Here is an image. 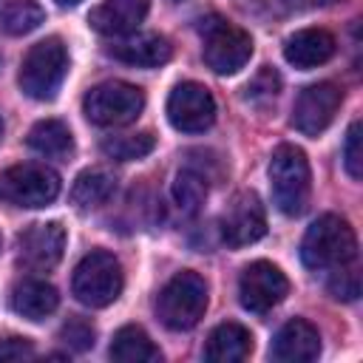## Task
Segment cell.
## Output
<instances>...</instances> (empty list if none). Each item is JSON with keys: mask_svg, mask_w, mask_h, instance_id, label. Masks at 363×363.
I'll list each match as a JSON object with an SVG mask.
<instances>
[{"mask_svg": "<svg viewBox=\"0 0 363 363\" xmlns=\"http://www.w3.org/2000/svg\"><path fill=\"white\" fill-rule=\"evenodd\" d=\"M147 9H150L147 0H102L88 14V23L94 31L105 37H128L147 17Z\"/></svg>", "mask_w": 363, "mask_h": 363, "instance_id": "obj_15", "label": "cell"}, {"mask_svg": "<svg viewBox=\"0 0 363 363\" xmlns=\"http://www.w3.org/2000/svg\"><path fill=\"white\" fill-rule=\"evenodd\" d=\"M337 43L326 28H301L284 43V60L301 71L318 68L332 60Z\"/></svg>", "mask_w": 363, "mask_h": 363, "instance_id": "obj_16", "label": "cell"}, {"mask_svg": "<svg viewBox=\"0 0 363 363\" xmlns=\"http://www.w3.org/2000/svg\"><path fill=\"white\" fill-rule=\"evenodd\" d=\"M34 343L28 337H6L0 340V360H28L34 357Z\"/></svg>", "mask_w": 363, "mask_h": 363, "instance_id": "obj_30", "label": "cell"}, {"mask_svg": "<svg viewBox=\"0 0 363 363\" xmlns=\"http://www.w3.org/2000/svg\"><path fill=\"white\" fill-rule=\"evenodd\" d=\"M199 31L204 37V62L216 74L227 77V74L241 71L250 62V57H252V37L244 28L230 26L221 17H207V20H201Z\"/></svg>", "mask_w": 363, "mask_h": 363, "instance_id": "obj_8", "label": "cell"}, {"mask_svg": "<svg viewBox=\"0 0 363 363\" xmlns=\"http://www.w3.org/2000/svg\"><path fill=\"white\" fill-rule=\"evenodd\" d=\"M309 3H312V6H318V3H320V6H326V3H335V0H309Z\"/></svg>", "mask_w": 363, "mask_h": 363, "instance_id": "obj_32", "label": "cell"}, {"mask_svg": "<svg viewBox=\"0 0 363 363\" xmlns=\"http://www.w3.org/2000/svg\"><path fill=\"white\" fill-rule=\"evenodd\" d=\"M68 74V51L60 37H45L28 48L20 65V88L31 99H54Z\"/></svg>", "mask_w": 363, "mask_h": 363, "instance_id": "obj_4", "label": "cell"}, {"mask_svg": "<svg viewBox=\"0 0 363 363\" xmlns=\"http://www.w3.org/2000/svg\"><path fill=\"white\" fill-rule=\"evenodd\" d=\"M45 20V11L34 0H9L0 11V28L11 37L34 31Z\"/></svg>", "mask_w": 363, "mask_h": 363, "instance_id": "obj_23", "label": "cell"}, {"mask_svg": "<svg viewBox=\"0 0 363 363\" xmlns=\"http://www.w3.org/2000/svg\"><path fill=\"white\" fill-rule=\"evenodd\" d=\"M278 91H281V77L275 74V68L264 65V68L252 77V82L247 85V99H250V102H269V99L278 96Z\"/></svg>", "mask_w": 363, "mask_h": 363, "instance_id": "obj_28", "label": "cell"}, {"mask_svg": "<svg viewBox=\"0 0 363 363\" xmlns=\"http://www.w3.org/2000/svg\"><path fill=\"white\" fill-rule=\"evenodd\" d=\"M286 292H289L286 275L269 261H252L250 267H244V272L238 278L241 306L255 315H264L272 306H278L286 298Z\"/></svg>", "mask_w": 363, "mask_h": 363, "instance_id": "obj_11", "label": "cell"}, {"mask_svg": "<svg viewBox=\"0 0 363 363\" xmlns=\"http://www.w3.org/2000/svg\"><path fill=\"white\" fill-rule=\"evenodd\" d=\"M343 102V91L335 82H315L303 88L292 108V128L303 136H318L326 130Z\"/></svg>", "mask_w": 363, "mask_h": 363, "instance_id": "obj_12", "label": "cell"}, {"mask_svg": "<svg viewBox=\"0 0 363 363\" xmlns=\"http://www.w3.org/2000/svg\"><path fill=\"white\" fill-rule=\"evenodd\" d=\"M250 352H252V335L235 320L218 323L204 346V357L213 363H241L250 357Z\"/></svg>", "mask_w": 363, "mask_h": 363, "instance_id": "obj_18", "label": "cell"}, {"mask_svg": "<svg viewBox=\"0 0 363 363\" xmlns=\"http://www.w3.org/2000/svg\"><path fill=\"white\" fill-rule=\"evenodd\" d=\"M60 340H62L65 346H71L74 352H85V349H94V343H96V329H94L85 318H71L68 323H62Z\"/></svg>", "mask_w": 363, "mask_h": 363, "instance_id": "obj_26", "label": "cell"}, {"mask_svg": "<svg viewBox=\"0 0 363 363\" xmlns=\"http://www.w3.org/2000/svg\"><path fill=\"white\" fill-rule=\"evenodd\" d=\"M332 272H335V278L329 281L332 298H337V301H354L360 295V275H357V269L352 264H346V267H337Z\"/></svg>", "mask_w": 363, "mask_h": 363, "instance_id": "obj_29", "label": "cell"}, {"mask_svg": "<svg viewBox=\"0 0 363 363\" xmlns=\"http://www.w3.org/2000/svg\"><path fill=\"white\" fill-rule=\"evenodd\" d=\"M111 357L119 363H159L162 352L142 326H122L111 340Z\"/></svg>", "mask_w": 363, "mask_h": 363, "instance_id": "obj_21", "label": "cell"}, {"mask_svg": "<svg viewBox=\"0 0 363 363\" xmlns=\"http://www.w3.org/2000/svg\"><path fill=\"white\" fill-rule=\"evenodd\" d=\"M170 54L173 48L162 34H130L111 45L113 60L125 65H136V68H159L170 60Z\"/></svg>", "mask_w": 363, "mask_h": 363, "instance_id": "obj_17", "label": "cell"}, {"mask_svg": "<svg viewBox=\"0 0 363 363\" xmlns=\"http://www.w3.org/2000/svg\"><path fill=\"white\" fill-rule=\"evenodd\" d=\"M153 147H156V136L147 133V130L102 139V153H105L108 159H116V162H133V159H142V156H147Z\"/></svg>", "mask_w": 363, "mask_h": 363, "instance_id": "obj_25", "label": "cell"}, {"mask_svg": "<svg viewBox=\"0 0 363 363\" xmlns=\"http://www.w3.org/2000/svg\"><path fill=\"white\" fill-rule=\"evenodd\" d=\"M145 108V94L142 88L122 82V79H111L102 82L96 88H91L82 99V111L88 116V122L99 125V128H119L133 122Z\"/></svg>", "mask_w": 363, "mask_h": 363, "instance_id": "obj_7", "label": "cell"}, {"mask_svg": "<svg viewBox=\"0 0 363 363\" xmlns=\"http://www.w3.org/2000/svg\"><path fill=\"white\" fill-rule=\"evenodd\" d=\"M204 309H207V284L193 269L176 272L156 298V315L173 332L193 329L201 320Z\"/></svg>", "mask_w": 363, "mask_h": 363, "instance_id": "obj_3", "label": "cell"}, {"mask_svg": "<svg viewBox=\"0 0 363 363\" xmlns=\"http://www.w3.org/2000/svg\"><path fill=\"white\" fill-rule=\"evenodd\" d=\"M0 139H3V119H0Z\"/></svg>", "mask_w": 363, "mask_h": 363, "instance_id": "obj_33", "label": "cell"}, {"mask_svg": "<svg viewBox=\"0 0 363 363\" xmlns=\"http://www.w3.org/2000/svg\"><path fill=\"white\" fill-rule=\"evenodd\" d=\"M354 258H357V238L346 218L326 213L309 224V230L301 241L303 267H309L315 272H326V269L354 264Z\"/></svg>", "mask_w": 363, "mask_h": 363, "instance_id": "obj_1", "label": "cell"}, {"mask_svg": "<svg viewBox=\"0 0 363 363\" xmlns=\"http://www.w3.org/2000/svg\"><path fill=\"white\" fill-rule=\"evenodd\" d=\"M122 284L125 278H122V264L116 261V255L105 250H91L74 269L71 292L82 306L102 309L119 298Z\"/></svg>", "mask_w": 363, "mask_h": 363, "instance_id": "obj_5", "label": "cell"}, {"mask_svg": "<svg viewBox=\"0 0 363 363\" xmlns=\"http://www.w3.org/2000/svg\"><path fill=\"white\" fill-rule=\"evenodd\" d=\"M60 303V295L51 284L40 278H28L11 289V309L28 320H43L48 318Z\"/></svg>", "mask_w": 363, "mask_h": 363, "instance_id": "obj_19", "label": "cell"}, {"mask_svg": "<svg viewBox=\"0 0 363 363\" xmlns=\"http://www.w3.org/2000/svg\"><path fill=\"white\" fill-rule=\"evenodd\" d=\"M167 119L182 133H201L216 122V99L201 82H179L167 96Z\"/></svg>", "mask_w": 363, "mask_h": 363, "instance_id": "obj_10", "label": "cell"}, {"mask_svg": "<svg viewBox=\"0 0 363 363\" xmlns=\"http://www.w3.org/2000/svg\"><path fill=\"white\" fill-rule=\"evenodd\" d=\"M60 6H77V3H82V0H57Z\"/></svg>", "mask_w": 363, "mask_h": 363, "instance_id": "obj_31", "label": "cell"}, {"mask_svg": "<svg viewBox=\"0 0 363 363\" xmlns=\"http://www.w3.org/2000/svg\"><path fill=\"white\" fill-rule=\"evenodd\" d=\"M269 187L272 201L284 216H301L309 204L312 176L306 153L295 145H278L269 159Z\"/></svg>", "mask_w": 363, "mask_h": 363, "instance_id": "obj_2", "label": "cell"}, {"mask_svg": "<svg viewBox=\"0 0 363 363\" xmlns=\"http://www.w3.org/2000/svg\"><path fill=\"white\" fill-rule=\"evenodd\" d=\"M218 230L227 247H250L261 241L267 233V213H264L261 199L252 190L235 193L233 201L221 213Z\"/></svg>", "mask_w": 363, "mask_h": 363, "instance_id": "obj_9", "label": "cell"}, {"mask_svg": "<svg viewBox=\"0 0 363 363\" xmlns=\"http://www.w3.org/2000/svg\"><path fill=\"white\" fill-rule=\"evenodd\" d=\"M28 147L48 159H68L74 153V136L65 122L60 119H40L28 130Z\"/></svg>", "mask_w": 363, "mask_h": 363, "instance_id": "obj_20", "label": "cell"}, {"mask_svg": "<svg viewBox=\"0 0 363 363\" xmlns=\"http://www.w3.org/2000/svg\"><path fill=\"white\" fill-rule=\"evenodd\" d=\"M173 199H176L182 213H187V216L199 213L204 199H207V176H201L193 167L179 170L173 179Z\"/></svg>", "mask_w": 363, "mask_h": 363, "instance_id": "obj_24", "label": "cell"}, {"mask_svg": "<svg viewBox=\"0 0 363 363\" xmlns=\"http://www.w3.org/2000/svg\"><path fill=\"white\" fill-rule=\"evenodd\" d=\"M60 196V176L40 162L11 164L0 173V199L14 207H48Z\"/></svg>", "mask_w": 363, "mask_h": 363, "instance_id": "obj_6", "label": "cell"}, {"mask_svg": "<svg viewBox=\"0 0 363 363\" xmlns=\"http://www.w3.org/2000/svg\"><path fill=\"white\" fill-rule=\"evenodd\" d=\"M65 252V227L60 221L31 224L17 238V261L31 272H48Z\"/></svg>", "mask_w": 363, "mask_h": 363, "instance_id": "obj_13", "label": "cell"}, {"mask_svg": "<svg viewBox=\"0 0 363 363\" xmlns=\"http://www.w3.org/2000/svg\"><path fill=\"white\" fill-rule=\"evenodd\" d=\"M318 354H320V335L303 318L286 320L269 346V357L278 363H309L318 360Z\"/></svg>", "mask_w": 363, "mask_h": 363, "instance_id": "obj_14", "label": "cell"}, {"mask_svg": "<svg viewBox=\"0 0 363 363\" xmlns=\"http://www.w3.org/2000/svg\"><path fill=\"white\" fill-rule=\"evenodd\" d=\"M360 142H363L360 122L354 119L349 125V130H346V145H343V164H346V173L354 182H360V176H363V145Z\"/></svg>", "mask_w": 363, "mask_h": 363, "instance_id": "obj_27", "label": "cell"}, {"mask_svg": "<svg viewBox=\"0 0 363 363\" xmlns=\"http://www.w3.org/2000/svg\"><path fill=\"white\" fill-rule=\"evenodd\" d=\"M116 190V179L102 170V167H91V170H82L71 187V201L77 210H94V207H102Z\"/></svg>", "mask_w": 363, "mask_h": 363, "instance_id": "obj_22", "label": "cell"}]
</instances>
